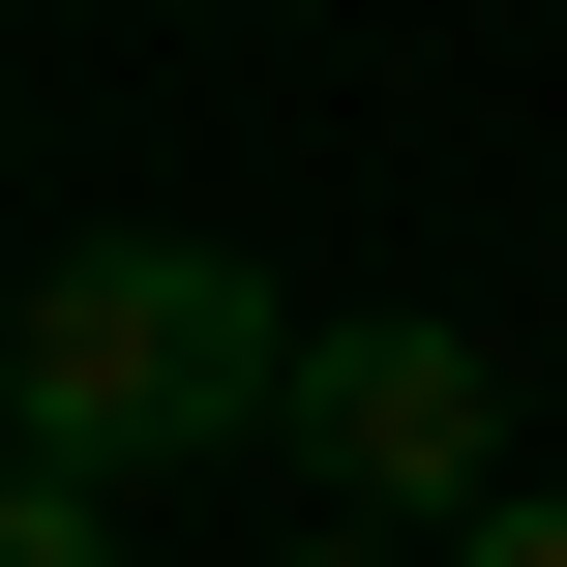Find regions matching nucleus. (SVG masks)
<instances>
[{"label": "nucleus", "mask_w": 567, "mask_h": 567, "mask_svg": "<svg viewBox=\"0 0 567 567\" xmlns=\"http://www.w3.org/2000/svg\"><path fill=\"white\" fill-rule=\"evenodd\" d=\"M0 567H120V508L90 478H0Z\"/></svg>", "instance_id": "nucleus-3"}, {"label": "nucleus", "mask_w": 567, "mask_h": 567, "mask_svg": "<svg viewBox=\"0 0 567 567\" xmlns=\"http://www.w3.org/2000/svg\"><path fill=\"white\" fill-rule=\"evenodd\" d=\"M0 419H30V478H209V449H299V329H269V269L239 239H60L30 269V329H0Z\"/></svg>", "instance_id": "nucleus-1"}, {"label": "nucleus", "mask_w": 567, "mask_h": 567, "mask_svg": "<svg viewBox=\"0 0 567 567\" xmlns=\"http://www.w3.org/2000/svg\"><path fill=\"white\" fill-rule=\"evenodd\" d=\"M508 389H478V329H419V299H359V329H299V478H329V538H478L508 478Z\"/></svg>", "instance_id": "nucleus-2"}, {"label": "nucleus", "mask_w": 567, "mask_h": 567, "mask_svg": "<svg viewBox=\"0 0 567 567\" xmlns=\"http://www.w3.org/2000/svg\"><path fill=\"white\" fill-rule=\"evenodd\" d=\"M269 567H449V538H269Z\"/></svg>", "instance_id": "nucleus-5"}, {"label": "nucleus", "mask_w": 567, "mask_h": 567, "mask_svg": "<svg viewBox=\"0 0 567 567\" xmlns=\"http://www.w3.org/2000/svg\"><path fill=\"white\" fill-rule=\"evenodd\" d=\"M449 567H567V478H508V508H478V538H449Z\"/></svg>", "instance_id": "nucleus-4"}]
</instances>
